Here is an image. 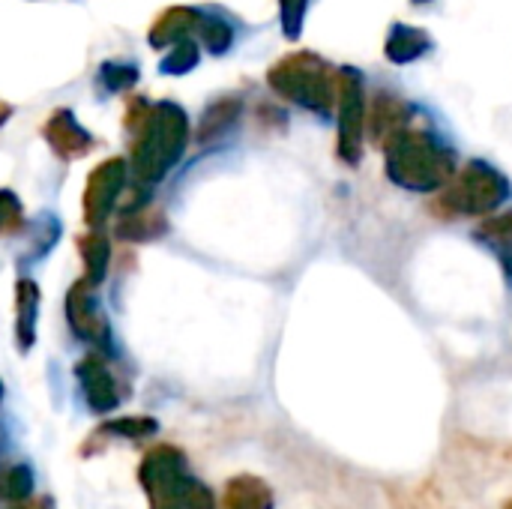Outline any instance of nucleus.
<instances>
[{
  "mask_svg": "<svg viewBox=\"0 0 512 509\" xmlns=\"http://www.w3.org/2000/svg\"><path fill=\"white\" fill-rule=\"evenodd\" d=\"M141 486L150 495V509H216L213 492L189 474V462L171 447L147 456Z\"/></svg>",
  "mask_w": 512,
  "mask_h": 509,
  "instance_id": "f257e3e1",
  "label": "nucleus"
},
{
  "mask_svg": "<svg viewBox=\"0 0 512 509\" xmlns=\"http://www.w3.org/2000/svg\"><path fill=\"white\" fill-rule=\"evenodd\" d=\"M225 509H273V495L258 477H237L225 489Z\"/></svg>",
  "mask_w": 512,
  "mask_h": 509,
  "instance_id": "f03ea898",
  "label": "nucleus"
},
{
  "mask_svg": "<svg viewBox=\"0 0 512 509\" xmlns=\"http://www.w3.org/2000/svg\"><path fill=\"white\" fill-rule=\"evenodd\" d=\"M0 492H3V498H27L33 492V474H30V468H24V465L9 468L3 474Z\"/></svg>",
  "mask_w": 512,
  "mask_h": 509,
  "instance_id": "7ed1b4c3",
  "label": "nucleus"
},
{
  "mask_svg": "<svg viewBox=\"0 0 512 509\" xmlns=\"http://www.w3.org/2000/svg\"><path fill=\"white\" fill-rule=\"evenodd\" d=\"M504 509H512V501H510V504H507V507H504Z\"/></svg>",
  "mask_w": 512,
  "mask_h": 509,
  "instance_id": "20e7f679",
  "label": "nucleus"
}]
</instances>
